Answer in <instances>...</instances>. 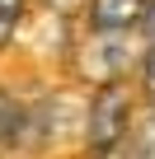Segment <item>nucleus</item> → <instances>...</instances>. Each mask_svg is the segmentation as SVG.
Returning a JSON list of instances; mask_svg holds the SVG:
<instances>
[{"instance_id":"f257e3e1","label":"nucleus","mask_w":155,"mask_h":159,"mask_svg":"<svg viewBox=\"0 0 155 159\" xmlns=\"http://www.w3.org/2000/svg\"><path fill=\"white\" fill-rule=\"evenodd\" d=\"M141 56H146L141 33H104V28L80 24L61 66H66L75 89H99V84H118V80H136Z\"/></svg>"},{"instance_id":"f03ea898","label":"nucleus","mask_w":155,"mask_h":159,"mask_svg":"<svg viewBox=\"0 0 155 159\" xmlns=\"http://www.w3.org/2000/svg\"><path fill=\"white\" fill-rule=\"evenodd\" d=\"M141 112V89L136 80L85 89V112H80V154L85 159H118L127 145V131Z\"/></svg>"},{"instance_id":"7ed1b4c3","label":"nucleus","mask_w":155,"mask_h":159,"mask_svg":"<svg viewBox=\"0 0 155 159\" xmlns=\"http://www.w3.org/2000/svg\"><path fill=\"white\" fill-rule=\"evenodd\" d=\"M150 10V0H85V28L104 33H141V19Z\"/></svg>"},{"instance_id":"20e7f679","label":"nucleus","mask_w":155,"mask_h":159,"mask_svg":"<svg viewBox=\"0 0 155 159\" xmlns=\"http://www.w3.org/2000/svg\"><path fill=\"white\" fill-rule=\"evenodd\" d=\"M0 154H28V98L0 84Z\"/></svg>"},{"instance_id":"39448f33","label":"nucleus","mask_w":155,"mask_h":159,"mask_svg":"<svg viewBox=\"0 0 155 159\" xmlns=\"http://www.w3.org/2000/svg\"><path fill=\"white\" fill-rule=\"evenodd\" d=\"M118 159H155V103L141 98V112H136V122L127 131V145H122Z\"/></svg>"},{"instance_id":"423d86ee","label":"nucleus","mask_w":155,"mask_h":159,"mask_svg":"<svg viewBox=\"0 0 155 159\" xmlns=\"http://www.w3.org/2000/svg\"><path fill=\"white\" fill-rule=\"evenodd\" d=\"M28 19H33V0H0V56L24 42Z\"/></svg>"},{"instance_id":"0eeeda50","label":"nucleus","mask_w":155,"mask_h":159,"mask_svg":"<svg viewBox=\"0 0 155 159\" xmlns=\"http://www.w3.org/2000/svg\"><path fill=\"white\" fill-rule=\"evenodd\" d=\"M136 89L146 103H155V42H146V56H141V70H136Z\"/></svg>"},{"instance_id":"6e6552de","label":"nucleus","mask_w":155,"mask_h":159,"mask_svg":"<svg viewBox=\"0 0 155 159\" xmlns=\"http://www.w3.org/2000/svg\"><path fill=\"white\" fill-rule=\"evenodd\" d=\"M141 38L155 42V0H150V10H146V19H141Z\"/></svg>"}]
</instances>
